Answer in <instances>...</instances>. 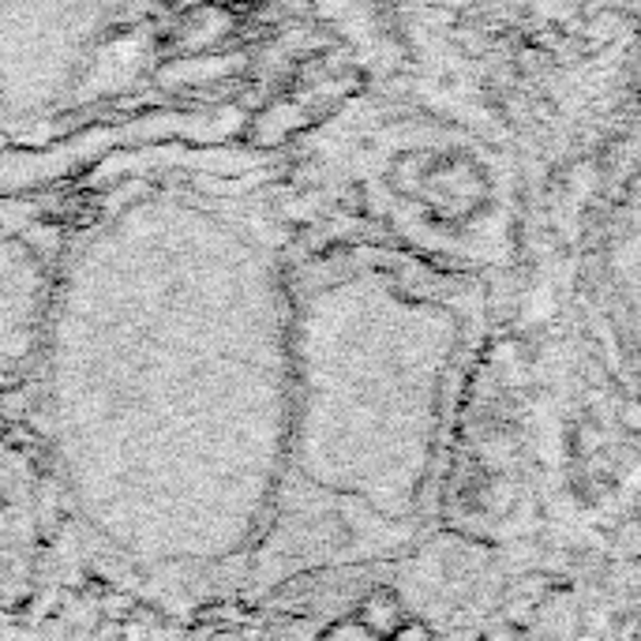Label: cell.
Here are the masks:
<instances>
[{"instance_id": "3957f363", "label": "cell", "mask_w": 641, "mask_h": 641, "mask_svg": "<svg viewBox=\"0 0 641 641\" xmlns=\"http://www.w3.org/2000/svg\"><path fill=\"white\" fill-rule=\"evenodd\" d=\"M544 608L540 601H533V596H525V593H517L514 585L506 590V596H503V622L506 627H514V630H525V627H533L537 622V611Z\"/></svg>"}, {"instance_id": "5b68a950", "label": "cell", "mask_w": 641, "mask_h": 641, "mask_svg": "<svg viewBox=\"0 0 641 641\" xmlns=\"http://www.w3.org/2000/svg\"><path fill=\"white\" fill-rule=\"evenodd\" d=\"M616 544H619V551H627V556L641 559V517H630V522L619 525Z\"/></svg>"}, {"instance_id": "277c9868", "label": "cell", "mask_w": 641, "mask_h": 641, "mask_svg": "<svg viewBox=\"0 0 641 641\" xmlns=\"http://www.w3.org/2000/svg\"><path fill=\"white\" fill-rule=\"evenodd\" d=\"M319 641H380L360 619H338L319 634Z\"/></svg>"}, {"instance_id": "52a82bcc", "label": "cell", "mask_w": 641, "mask_h": 641, "mask_svg": "<svg viewBox=\"0 0 641 641\" xmlns=\"http://www.w3.org/2000/svg\"><path fill=\"white\" fill-rule=\"evenodd\" d=\"M619 420H622V428H630V432H641V401H622Z\"/></svg>"}, {"instance_id": "6da1fadb", "label": "cell", "mask_w": 641, "mask_h": 641, "mask_svg": "<svg viewBox=\"0 0 641 641\" xmlns=\"http://www.w3.org/2000/svg\"><path fill=\"white\" fill-rule=\"evenodd\" d=\"M165 0H0V131L79 117L151 46Z\"/></svg>"}, {"instance_id": "8992f818", "label": "cell", "mask_w": 641, "mask_h": 641, "mask_svg": "<svg viewBox=\"0 0 641 641\" xmlns=\"http://www.w3.org/2000/svg\"><path fill=\"white\" fill-rule=\"evenodd\" d=\"M383 641H435V634H432V627H428V622H420V619H406L398 630H394L391 638H383Z\"/></svg>"}, {"instance_id": "7a4b0ae2", "label": "cell", "mask_w": 641, "mask_h": 641, "mask_svg": "<svg viewBox=\"0 0 641 641\" xmlns=\"http://www.w3.org/2000/svg\"><path fill=\"white\" fill-rule=\"evenodd\" d=\"M357 619L383 641V638H391L394 630H398L401 622L409 619L406 616V601H401V596L394 593L391 585H375V590H368L364 601L357 604Z\"/></svg>"}]
</instances>
